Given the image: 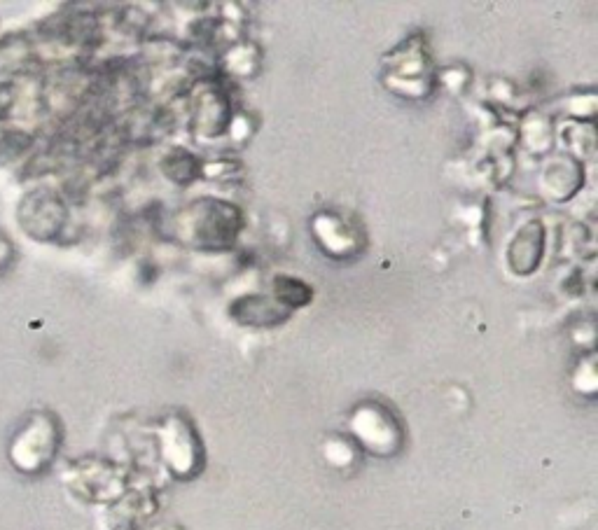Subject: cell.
Here are the masks:
<instances>
[{
	"mask_svg": "<svg viewBox=\"0 0 598 530\" xmlns=\"http://www.w3.org/2000/svg\"><path fill=\"white\" fill-rule=\"evenodd\" d=\"M545 232H542V227L538 222H531V225H526L521 229L517 239H514L512 248H510V260H512V267L521 271V274H528V271H533L538 267L540 262V253H542V243H545Z\"/></svg>",
	"mask_w": 598,
	"mask_h": 530,
	"instance_id": "cell-1",
	"label": "cell"
},
{
	"mask_svg": "<svg viewBox=\"0 0 598 530\" xmlns=\"http://www.w3.org/2000/svg\"><path fill=\"white\" fill-rule=\"evenodd\" d=\"M285 306L283 304H271L267 297H243L234 304L232 313L239 318L243 325H255V327H271L278 325L285 318Z\"/></svg>",
	"mask_w": 598,
	"mask_h": 530,
	"instance_id": "cell-2",
	"label": "cell"
},
{
	"mask_svg": "<svg viewBox=\"0 0 598 530\" xmlns=\"http://www.w3.org/2000/svg\"><path fill=\"white\" fill-rule=\"evenodd\" d=\"M276 297L283 306H299L309 299V290L302 283L292 281V278H281L276 281Z\"/></svg>",
	"mask_w": 598,
	"mask_h": 530,
	"instance_id": "cell-3",
	"label": "cell"
},
{
	"mask_svg": "<svg viewBox=\"0 0 598 530\" xmlns=\"http://www.w3.org/2000/svg\"><path fill=\"white\" fill-rule=\"evenodd\" d=\"M215 211L220 213V204H218V208H215ZM218 213H208V211H206L204 215H201V218H206V220H201V222H204V225L208 222V227L215 225V218H218ZM220 222H222V227L218 229V232H206V239H208V241H211V239H218V236L229 234V232H227V225H229V222H232V218H227V215H225V218H220Z\"/></svg>",
	"mask_w": 598,
	"mask_h": 530,
	"instance_id": "cell-4",
	"label": "cell"
}]
</instances>
